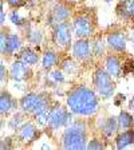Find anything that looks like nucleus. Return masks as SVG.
I'll list each match as a JSON object with an SVG mask.
<instances>
[{
	"label": "nucleus",
	"mask_w": 134,
	"mask_h": 150,
	"mask_svg": "<svg viewBox=\"0 0 134 150\" xmlns=\"http://www.w3.org/2000/svg\"><path fill=\"white\" fill-rule=\"evenodd\" d=\"M66 106L74 115H95L99 110L98 93L87 86L77 84L66 93Z\"/></svg>",
	"instance_id": "f257e3e1"
},
{
	"label": "nucleus",
	"mask_w": 134,
	"mask_h": 150,
	"mask_svg": "<svg viewBox=\"0 0 134 150\" xmlns=\"http://www.w3.org/2000/svg\"><path fill=\"white\" fill-rule=\"evenodd\" d=\"M62 147L66 150H83L87 149V127L81 119L72 121L65 127L62 134Z\"/></svg>",
	"instance_id": "f03ea898"
},
{
	"label": "nucleus",
	"mask_w": 134,
	"mask_h": 150,
	"mask_svg": "<svg viewBox=\"0 0 134 150\" xmlns=\"http://www.w3.org/2000/svg\"><path fill=\"white\" fill-rule=\"evenodd\" d=\"M50 95L46 93H27L19 99V109L26 114L35 115L43 110L51 109Z\"/></svg>",
	"instance_id": "7ed1b4c3"
},
{
	"label": "nucleus",
	"mask_w": 134,
	"mask_h": 150,
	"mask_svg": "<svg viewBox=\"0 0 134 150\" xmlns=\"http://www.w3.org/2000/svg\"><path fill=\"white\" fill-rule=\"evenodd\" d=\"M93 86L103 99H109L116 93V82L114 78L107 72L105 67H97L93 72Z\"/></svg>",
	"instance_id": "20e7f679"
},
{
	"label": "nucleus",
	"mask_w": 134,
	"mask_h": 150,
	"mask_svg": "<svg viewBox=\"0 0 134 150\" xmlns=\"http://www.w3.org/2000/svg\"><path fill=\"white\" fill-rule=\"evenodd\" d=\"M72 122V112L67 106H62L59 102H54L50 109V117L47 127L51 131H58L59 129H65Z\"/></svg>",
	"instance_id": "39448f33"
},
{
	"label": "nucleus",
	"mask_w": 134,
	"mask_h": 150,
	"mask_svg": "<svg viewBox=\"0 0 134 150\" xmlns=\"http://www.w3.org/2000/svg\"><path fill=\"white\" fill-rule=\"evenodd\" d=\"M72 34H74L72 24L69 20L56 23L52 27V31H51V40L58 48L66 50V48H69L71 46Z\"/></svg>",
	"instance_id": "423d86ee"
},
{
	"label": "nucleus",
	"mask_w": 134,
	"mask_h": 150,
	"mask_svg": "<svg viewBox=\"0 0 134 150\" xmlns=\"http://www.w3.org/2000/svg\"><path fill=\"white\" fill-rule=\"evenodd\" d=\"M72 31L77 38H86L90 39L95 34V23L90 13H77L72 18Z\"/></svg>",
	"instance_id": "0eeeda50"
},
{
	"label": "nucleus",
	"mask_w": 134,
	"mask_h": 150,
	"mask_svg": "<svg viewBox=\"0 0 134 150\" xmlns=\"http://www.w3.org/2000/svg\"><path fill=\"white\" fill-rule=\"evenodd\" d=\"M22 50V39L18 34H0V52L1 55L12 56Z\"/></svg>",
	"instance_id": "6e6552de"
},
{
	"label": "nucleus",
	"mask_w": 134,
	"mask_h": 150,
	"mask_svg": "<svg viewBox=\"0 0 134 150\" xmlns=\"http://www.w3.org/2000/svg\"><path fill=\"white\" fill-rule=\"evenodd\" d=\"M71 55L78 62H87L93 58L91 43L86 38H77V40L71 44Z\"/></svg>",
	"instance_id": "1a4fd4ad"
},
{
	"label": "nucleus",
	"mask_w": 134,
	"mask_h": 150,
	"mask_svg": "<svg viewBox=\"0 0 134 150\" xmlns=\"http://www.w3.org/2000/svg\"><path fill=\"white\" fill-rule=\"evenodd\" d=\"M8 71H9V78L12 79L13 82H18V83L28 81V79L32 76L31 66L22 62L20 59L13 60V62L11 63V66H9Z\"/></svg>",
	"instance_id": "9d476101"
},
{
	"label": "nucleus",
	"mask_w": 134,
	"mask_h": 150,
	"mask_svg": "<svg viewBox=\"0 0 134 150\" xmlns=\"http://www.w3.org/2000/svg\"><path fill=\"white\" fill-rule=\"evenodd\" d=\"M128 39L126 34L121 30H114L106 35V46L109 50L114 51L117 54L125 52L128 47Z\"/></svg>",
	"instance_id": "9b49d317"
},
{
	"label": "nucleus",
	"mask_w": 134,
	"mask_h": 150,
	"mask_svg": "<svg viewBox=\"0 0 134 150\" xmlns=\"http://www.w3.org/2000/svg\"><path fill=\"white\" fill-rule=\"evenodd\" d=\"M39 135H40V131H39L38 126L35 125L34 122H30V121H26L16 131L18 141L26 145L35 142L39 138Z\"/></svg>",
	"instance_id": "f8f14e48"
},
{
	"label": "nucleus",
	"mask_w": 134,
	"mask_h": 150,
	"mask_svg": "<svg viewBox=\"0 0 134 150\" xmlns=\"http://www.w3.org/2000/svg\"><path fill=\"white\" fill-rule=\"evenodd\" d=\"M98 130H99L101 135L103 138H111L113 135H116L119 131L118 129V119L114 115L103 117V118L98 119Z\"/></svg>",
	"instance_id": "ddd939ff"
},
{
	"label": "nucleus",
	"mask_w": 134,
	"mask_h": 150,
	"mask_svg": "<svg viewBox=\"0 0 134 150\" xmlns=\"http://www.w3.org/2000/svg\"><path fill=\"white\" fill-rule=\"evenodd\" d=\"M71 15H72V9L69 4L63 3V1L55 3L52 9H51V15H50V19H51V22H52V27L56 23L69 20L71 18Z\"/></svg>",
	"instance_id": "4468645a"
},
{
	"label": "nucleus",
	"mask_w": 134,
	"mask_h": 150,
	"mask_svg": "<svg viewBox=\"0 0 134 150\" xmlns=\"http://www.w3.org/2000/svg\"><path fill=\"white\" fill-rule=\"evenodd\" d=\"M105 69L113 78H121L123 74V64L117 54H109L105 56Z\"/></svg>",
	"instance_id": "2eb2a0df"
},
{
	"label": "nucleus",
	"mask_w": 134,
	"mask_h": 150,
	"mask_svg": "<svg viewBox=\"0 0 134 150\" xmlns=\"http://www.w3.org/2000/svg\"><path fill=\"white\" fill-rule=\"evenodd\" d=\"M19 107V100L13 97L12 94L8 91H1L0 94V112L1 115L9 114V112H15L16 109Z\"/></svg>",
	"instance_id": "dca6fc26"
},
{
	"label": "nucleus",
	"mask_w": 134,
	"mask_h": 150,
	"mask_svg": "<svg viewBox=\"0 0 134 150\" xmlns=\"http://www.w3.org/2000/svg\"><path fill=\"white\" fill-rule=\"evenodd\" d=\"M114 144H116V149L122 150L126 149L128 146L134 144V127L128 129V130H119L117 133L116 138H114Z\"/></svg>",
	"instance_id": "f3484780"
},
{
	"label": "nucleus",
	"mask_w": 134,
	"mask_h": 150,
	"mask_svg": "<svg viewBox=\"0 0 134 150\" xmlns=\"http://www.w3.org/2000/svg\"><path fill=\"white\" fill-rule=\"evenodd\" d=\"M18 59H20L22 62L27 63L30 66H35L39 63L40 56H39V52L31 47H22V50L18 54Z\"/></svg>",
	"instance_id": "a211bd4d"
},
{
	"label": "nucleus",
	"mask_w": 134,
	"mask_h": 150,
	"mask_svg": "<svg viewBox=\"0 0 134 150\" xmlns=\"http://www.w3.org/2000/svg\"><path fill=\"white\" fill-rule=\"evenodd\" d=\"M117 13L123 20L134 19V0H125L117 6Z\"/></svg>",
	"instance_id": "6ab92c4d"
},
{
	"label": "nucleus",
	"mask_w": 134,
	"mask_h": 150,
	"mask_svg": "<svg viewBox=\"0 0 134 150\" xmlns=\"http://www.w3.org/2000/svg\"><path fill=\"white\" fill-rule=\"evenodd\" d=\"M59 62V54L54 50H46L42 54V67L44 70L54 69Z\"/></svg>",
	"instance_id": "aec40b11"
},
{
	"label": "nucleus",
	"mask_w": 134,
	"mask_h": 150,
	"mask_svg": "<svg viewBox=\"0 0 134 150\" xmlns=\"http://www.w3.org/2000/svg\"><path fill=\"white\" fill-rule=\"evenodd\" d=\"M91 43V52H93V58L97 59H102L106 56V42H103L101 38H94L90 40Z\"/></svg>",
	"instance_id": "412c9836"
},
{
	"label": "nucleus",
	"mask_w": 134,
	"mask_h": 150,
	"mask_svg": "<svg viewBox=\"0 0 134 150\" xmlns=\"http://www.w3.org/2000/svg\"><path fill=\"white\" fill-rule=\"evenodd\" d=\"M46 81H47V83H50L51 86L55 88V87H58L59 84L66 82V75L62 70L51 69V70H48V72H47V75H46Z\"/></svg>",
	"instance_id": "4be33fe9"
},
{
	"label": "nucleus",
	"mask_w": 134,
	"mask_h": 150,
	"mask_svg": "<svg viewBox=\"0 0 134 150\" xmlns=\"http://www.w3.org/2000/svg\"><path fill=\"white\" fill-rule=\"evenodd\" d=\"M118 119V129L119 130H128L134 127V117L126 110H121L117 117Z\"/></svg>",
	"instance_id": "5701e85b"
},
{
	"label": "nucleus",
	"mask_w": 134,
	"mask_h": 150,
	"mask_svg": "<svg viewBox=\"0 0 134 150\" xmlns=\"http://www.w3.org/2000/svg\"><path fill=\"white\" fill-rule=\"evenodd\" d=\"M26 112H23L22 110H20V111L19 112H13L12 114V117H11V118L8 119V123H7V125H8V129L9 130H12V131H18V129L20 127V126L23 125V123H24L26 122Z\"/></svg>",
	"instance_id": "b1692460"
},
{
	"label": "nucleus",
	"mask_w": 134,
	"mask_h": 150,
	"mask_svg": "<svg viewBox=\"0 0 134 150\" xmlns=\"http://www.w3.org/2000/svg\"><path fill=\"white\" fill-rule=\"evenodd\" d=\"M26 39L32 46H39L43 40V32L39 28H28L26 31Z\"/></svg>",
	"instance_id": "393cba45"
},
{
	"label": "nucleus",
	"mask_w": 134,
	"mask_h": 150,
	"mask_svg": "<svg viewBox=\"0 0 134 150\" xmlns=\"http://www.w3.org/2000/svg\"><path fill=\"white\" fill-rule=\"evenodd\" d=\"M60 70L67 75H74L78 72L79 67L74 58H72V59L71 58H67V59H63L62 62H60Z\"/></svg>",
	"instance_id": "a878e982"
},
{
	"label": "nucleus",
	"mask_w": 134,
	"mask_h": 150,
	"mask_svg": "<svg viewBox=\"0 0 134 150\" xmlns=\"http://www.w3.org/2000/svg\"><path fill=\"white\" fill-rule=\"evenodd\" d=\"M35 119V123H36L38 126H47V123H48V117H50V109L47 110H43V111L38 112V114H35V115H32Z\"/></svg>",
	"instance_id": "bb28decb"
},
{
	"label": "nucleus",
	"mask_w": 134,
	"mask_h": 150,
	"mask_svg": "<svg viewBox=\"0 0 134 150\" xmlns=\"http://www.w3.org/2000/svg\"><path fill=\"white\" fill-rule=\"evenodd\" d=\"M9 22L12 23L13 25H16V27H23L26 24V19L18 11H13V12L9 13Z\"/></svg>",
	"instance_id": "cd10ccee"
},
{
	"label": "nucleus",
	"mask_w": 134,
	"mask_h": 150,
	"mask_svg": "<svg viewBox=\"0 0 134 150\" xmlns=\"http://www.w3.org/2000/svg\"><path fill=\"white\" fill-rule=\"evenodd\" d=\"M105 144H103V141L101 138H93L87 142V149L89 150H102L105 149Z\"/></svg>",
	"instance_id": "c85d7f7f"
},
{
	"label": "nucleus",
	"mask_w": 134,
	"mask_h": 150,
	"mask_svg": "<svg viewBox=\"0 0 134 150\" xmlns=\"http://www.w3.org/2000/svg\"><path fill=\"white\" fill-rule=\"evenodd\" d=\"M7 75H9V71H7L6 64H4V62L1 60V62H0V82H1V83L7 82Z\"/></svg>",
	"instance_id": "c756f323"
},
{
	"label": "nucleus",
	"mask_w": 134,
	"mask_h": 150,
	"mask_svg": "<svg viewBox=\"0 0 134 150\" xmlns=\"http://www.w3.org/2000/svg\"><path fill=\"white\" fill-rule=\"evenodd\" d=\"M6 1L11 8H19L24 4V0H6Z\"/></svg>",
	"instance_id": "7c9ffc66"
},
{
	"label": "nucleus",
	"mask_w": 134,
	"mask_h": 150,
	"mask_svg": "<svg viewBox=\"0 0 134 150\" xmlns=\"http://www.w3.org/2000/svg\"><path fill=\"white\" fill-rule=\"evenodd\" d=\"M12 142H13V141L11 139V138H9V137L4 138V139L1 141V146H0V147H1V150H4V149H6V150H8V149H12V145H11V144H12Z\"/></svg>",
	"instance_id": "2f4dec72"
},
{
	"label": "nucleus",
	"mask_w": 134,
	"mask_h": 150,
	"mask_svg": "<svg viewBox=\"0 0 134 150\" xmlns=\"http://www.w3.org/2000/svg\"><path fill=\"white\" fill-rule=\"evenodd\" d=\"M6 23V11H4V3H0V25L3 27Z\"/></svg>",
	"instance_id": "473e14b6"
},
{
	"label": "nucleus",
	"mask_w": 134,
	"mask_h": 150,
	"mask_svg": "<svg viewBox=\"0 0 134 150\" xmlns=\"http://www.w3.org/2000/svg\"><path fill=\"white\" fill-rule=\"evenodd\" d=\"M126 99V97L125 95H122V94H119V95H117L116 98H114V105H116V106H121V102L122 100H125Z\"/></svg>",
	"instance_id": "72a5a7b5"
},
{
	"label": "nucleus",
	"mask_w": 134,
	"mask_h": 150,
	"mask_svg": "<svg viewBox=\"0 0 134 150\" xmlns=\"http://www.w3.org/2000/svg\"><path fill=\"white\" fill-rule=\"evenodd\" d=\"M129 109L133 110V111H134V97L131 98L130 100H129Z\"/></svg>",
	"instance_id": "f704fd0d"
},
{
	"label": "nucleus",
	"mask_w": 134,
	"mask_h": 150,
	"mask_svg": "<svg viewBox=\"0 0 134 150\" xmlns=\"http://www.w3.org/2000/svg\"><path fill=\"white\" fill-rule=\"evenodd\" d=\"M129 39H130V42H131V46H133V48H134V30L130 32V36H129Z\"/></svg>",
	"instance_id": "c9c22d12"
}]
</instances>
